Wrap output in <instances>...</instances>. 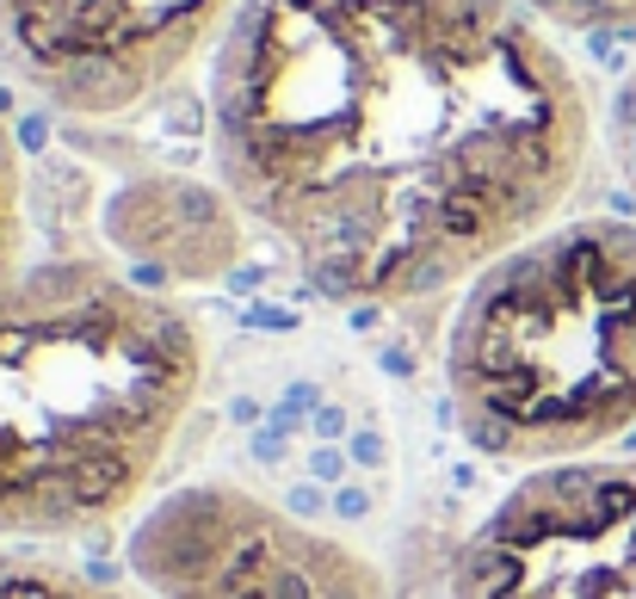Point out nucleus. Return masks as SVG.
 Masks as SVG:
<instances>
[{
  "label": "nucleus",
  "mask_w": 636,
  "mask_h": 599,
  "mask_svg": "<svg viewBox=\"0 0 636 599\" xmlns=\"http://www.w3.org/2000/svg\"><path fill=\"white\" fill-rule=\"evenodd\" d=\"M204 130L248 229L347 310L458 297L594 167V99L513 0H241Z\"/></svg>",
  "instance_id": "nucleus-1"
},
{
  "label": "nucleus",
  "mask_w": 636,
  "mask_h": 599,
  "mask_svg": "<svg viewBox=\"0 0 636 599\" xmlns=\"http://www.w3.org/2000/svg\"><path fill=\"white\" fill-rule=\"evenodd\" d=\"M204 389L174 290L112 260L0 272V538L68 544L149 501Z\"/></svg>",
  "instance_id": "nucleus-2"
},
{
  "label": "nucleus",
  "mask_w": 636,
  "mask_h": 599,
  "mask_svg": "<svg viewBox=\"0 0 636 599\" xmlns=\"http://www.w3.org/2000/svg\"><path fill=\"white\" fill-rule=\"evenodd\" d=\"M463 445L507 470L606 458L636 433V223L557 216L483 266L445 322Z\"/></svg>",
  "instance_id": "nucleus-3"
},
{
  "label": "nucleus",
  "mask_w": 636,
  "mask_h": 599,
  "mask_svg": "<svg viewBox=\"0 0 636 599\" xmlns=\"http://www.w3.org/2000/svg\"><path fill=\"white\" fill-rule=\"evenodd\" d=\"M124 562L142 599H389L365 550L235 483L149 501L124 538Z\"/></svg>",
  "instance_id": "nucleus-4"
},
{
  "label": "nucleus",
  "mask_w": 636,
  "mask_h": 599,
  "mask_svg": "<svg viewBox=\"0 0 636 599\" xmlns=\"http://www.w3.org/2000/svg\"><path fill=\"white\" fill-rule=\"evenodd\" d=\"M451 599H636V464L525 470L458 544Z\"/></svg>",
  "instance_id": "nucleus-5"
},
{
  "label": "nucleus",
  "mask_w": 636,
  "mask_h": 599,
  "mask_svg": "<svg viewBox=\"0 0 636 599\" xmlns=\"http://www.w3.org/2000/svg\"><path fill=\"white\" fill-rule=\"evenodd\" d=\"M241 0H0V80L68 117H124L167 93Z\"/></svg>",
  "instance_id": "nucleus-6"
},
{
  "label": "nucleus",
  "mask_w": 636,
  "mask_h": 599,
  "mask_svg": "<svg viewBox=\"0 0 636 599\" xmlns=\"http://www.w3.org/2000/svg\"><path fill=\"white\" fill-rule=\"evenodd\" d=\"M105 235L130 266L149 272V285L174 290V285L223 278L241 260L248 216L235 211V198L223 186L161 174V179H136L112 198Z\"/></svg>",
  "instance_id": "nucleus-7"
},
{
  "label": "nucleus",
  "mask_w": 636,
  "mask_h": 599,
  "mask_svg": "<svg viewBox=\"0 0 636 599\" xmlns=\"http://www.w3.org/2000/svg\"><path fill=\"white\" fill-rule=\"evenodd\" d=\"M0 599H136V594L50 557L43 544L0 538Z\"/></svg>",
  "instance_id": "nucleus-8"
},
{
  "label": "nucleus",
  "mask_w": 636,
  "mask_h": 599,
  "mask_svg": "<svg viewBox=\"0 0 636 599\" xmlns=\"http://www.w3.org/2000/svg\"><path fill=\"white\" fill-rule=\"evenodd\" d=\"M550 32H581V38L636 43V0H513Z\"/></svg>",
  "instance_id": "nucleus-9"
},
{
  "label": "nucleus",
  "mask_w": 636,
  "mask_h": 599,
  "mask_svg": "<svg viewBox=\"0 0 636 599\" xmlns=\"http://www.w3.org/2000/svg\"><path fill=\"white\" fill-rule=\"evenodd\" d=\"M25 260V174H20V142H13V117L0 99V272Z\"/></svg>",
  "instance_id": "nucleus-10"
},
{
  "label": "nucleus",
  "mask_w": 636,
  "mask_h": 599,
  "mask_svg": "<svg viewBox=\"0 0 636 599\" xmlns=\"http://www.w3.org/2000/svg\"><path fill=\"white\" fill-rule=\"evenodd\" d=\"M612 155H618V174H624V186L636 198V75L612 99Z\"/></svg>",
  "instance_id": "nucleus-11"
}]
</instances>
